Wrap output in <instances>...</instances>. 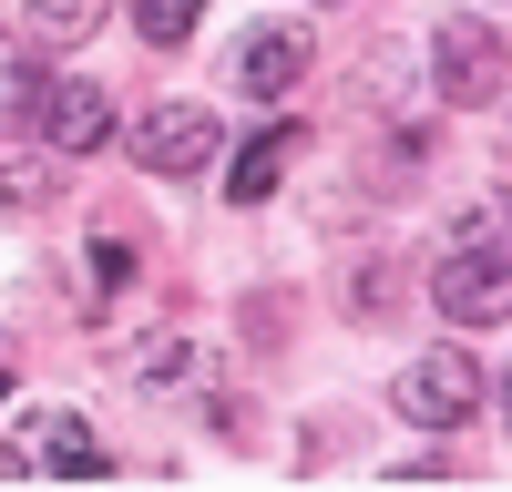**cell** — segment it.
I'll use <instances>...</instances> for the list:
<instances>
[{
  "label": "cell",
  "instance_id": "obj_1",
  "mask_svg": "<svg viewBox=\"0 0 512 492\" xmlns=\"http://www.w3.org/2000/svg\"><path fill=\"white\" fill-rule=\"evenodd\" d=\"M0 462H11L21 482H93L103 472V441L82 410H21L11 441H0Z\"/></svg>",
  "mask_w": 512,
  "mask_h": 492
},
{
  "label": "cell",
  "instance_id": "obj_2",
  "mask_svg": "<svg viewBox=\"0 0 512 492\" xmlns=\"http://www.w3.org/2000/svg\"><path fill=\"white\" fill-rule=\"evenodd\" d=\"M431 82H441V103H492L502 82H512V41L482 11H451L431 31Z\"/></svg>",
  "mask_w": 512,
  "mask_h": 492
},
{
  "label": "cell",
  "instance_id": "obj_3",
  "mask_svg": "<svg viewBox=\"0 0 512 492\" xmlns=\"http://www.w3.org/2000/svg\"><path fill=\"white\" fill-rule=\"evenodd\" d=\"M431 308H441L451 328L512 318V246H451V257L431 267Z\"/></svg>",
  "mask_w": 512,
  "mask_h": 492
},
{
  "label": "cell",
  "instance_id": "obj_4",
  "mask_svg": "<svg viewBox=\"0 0 512 492\" xmlns=\"http://www.w3.org/2000/svg\"><path fill=\"white\" fill-rule=\"evenodd\" d=\"M390 410H400V421H420V431H461V421L482 410V369H472V349H431V359H410L400 390H390Z\"/></svg>",
  "mask_w": 512,
  "mask_h": 492
},
{
  "label": "cell",
  "instance_id": "obj_5",
  "mask_svg": "<svg viewBox=\"0 0 512 492\" xmlns=\"http://www.w3.org/2000/svg\"><path fill=\"white\" fill-rule=\"evenodd\" d=\"M134 154L154 164V175H205V164H226V123L205 103H164L134 123Z\"/></svg>",
  "mask_w": 512,
  "mask_h": 492
},
{
  "label": "cell",
  "instance_id": "obj_6",
  "mask_svg": "<svg viewBox=\"0 0 512 492\" xmlns=\"http://www.w3.org/2000/svg\"><path fill=\"white\" fill-rule=\"evenodd\" d=\"M31 134L52 144V154H103L113 144V93H103V82H41Z\"/></svg>",
  "mask_w": 512,
  "mask_h": 492
},
{
  "label": "cell",
  "instance_id": "obj_7",
  "mask_svg": "<svg viewBox=\"0 0 512 492\" xmlns=\"http://www.w3.org/2000/svg\"><path fill=\"white\" fill-rule=\"evenodd\" d=\"M297 72H308V31L277 21V31H246V52H236V82L256 103H287L297 93Z\"/></svg>",
  "mask_w": 512,
  "mask_h": 492
},
{
  "label": "cell",
  "instance_id": "obj_8",
  "mask_svg": "<svg viewBox=\"0 0 512 492\" xmlns=\"http://www.w3.org/2000/svg\"><path fill=\"white\" fill-rule=\"evenodd\" d=\"M297 154H308V134H297V123H267V134H256V144L226 164V195H236V205H267V195L287 185V164H297Z\"/></svg>",
  "mask_w": 512,
  "mask_h": 492
},
{
  "label": "cell",
  "instance_id": "obj_9",
  "mask_svg": "<svg viewBox=\"0 0 512 492\" xmlns=\"http://www.w3.org/2000/svg\"><path fill=\"white\" fill-rule=\"evenodd\" d=\"M21 31L52 41V52H72V41L103 31V0H21Z\"/></svg>",
  "mask_w": 512,
  "mask_h": 492
},
{
  "label": "cell",
  "instance_id": "obj_10",
  "mask_svg": "<svg viewBox=\"0 0 512 492\" xmlns=\"http://www.w3.org/2000/svg\"><path fill=\"white\" fill-rule=\"evenodd\" d=\"M195 21H205V0H134V31L154 41V52H175Z\"/></svg>",
  "mask_w": 512,
  "mask_h": 492
},
{
  "label": "cell",
  "instance_id": "obj_11",
  "mask_svg": "<svg viewBox=\"0 0 512 492\" xmlns=\"http://www.w3.org/2000/svg\"><path fill=\"white\" fill-rule=\"evenodd\" d=\"M52 164H11V175H0V205H52Z\"/></svg>",
  "mask_w": 512,
  "mask_h": 492
},
{
  "label": "cell",
  "instance_id": "obj_12",
  "mask_svg": "<svg viewBox=\"0 0 512 492\" xmlns=\"http://www.w3.org/2000/svg\"><path fill=\"white\" fill-rule=\"evenodd\" d=\"M41 82H52L41 62H11V123H21V134H31V103H41Z\"/></svg>",
  "mask_w": 512,
  "mask_h": 492
},
{
  "label": "cell",
  "instance_id": "obj_13",
  "mask_svg": "<svg viewBox=\"0 0 512 492\" xmlns=\"http://www.w3.org/2000/svg\"><path fill=\"white\" fill-rule=\"evenodd\" d=\"M0 390H11V349H0Z\"/></svg>",
  "mask_w": 512,
  "mask_h": 492
},
{
  "label": "cell",
  "instance_id": "obj_14",
  "mask_svg": "<svg viewBox=\"0 0 512 492\" xmlns=\"http://www.w3.org/2000/svg\"><path fill=\"white\" fill-rule=\"evenodd\" d=\"M502 410H512V380H502Z\"/></svg>",
  "mask_w": 512,
  "mask_h": 492
}]
</instances>
